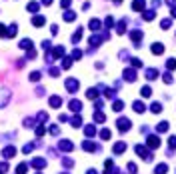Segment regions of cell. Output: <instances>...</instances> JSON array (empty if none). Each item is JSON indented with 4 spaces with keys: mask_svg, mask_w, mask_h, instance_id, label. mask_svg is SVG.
I'll list each match as a JSON object with an SVG mask.
<instances>
[{
    "mask_svg": "<svg viewBox=\"0 0 176 174\" xmlns=\"http://www.w3.org/2000/svg\"><path fill=\"white\" fill-rule=\"evenodd\" d=\"M72 126H80V116H74V118H72Z\"/></svg>",
    "mask_w": 176,
    "mask_h": 174,
    "instance_id": "f35d334b",
    "label": "cell"
},
{
    "mask_svg": "<svg viewBox=\"0 0 176 174\" xmlns=\"http://www.w3.org/2000/svg\"><path fill=\"white\" fill-rule=\"evenodd\" d=\"M70 2H72V0H62V6L68 8V6H70Z\"/></svg>",
    "mask_w": 176,
    "mask_h": 174,
    "instance_id": "7dc6e473",
    "label": "cell"
},
{
    "mask_svg": "<svg viewBox=\"0 0 176 174\" xmlns=\"http://www.w3.org/2000/svg\"><path fill=\"white\" fill-rule=\"evenodd\" d=\"M66 88L70 90V92H76V90H78V82H76L74 78H70V80L66 82Z\"/></svg>",
    "mask_w": 176,
    "mask_h": 174,
    "instance_id": "52a82bcc",
    "label": "cell"
},
{
    "mask_svg": "<svg viewBox=\"0 0 176 174\" xmlns=\"http://www.w3.org/2000/svg\"><path fill=\"white\" fill-rule=\"evenodd\" d=\"M40 78V72H32L30 74V80H38Z\"/></svg>",
    "mask_w": 176,
    "mask_h": 174,
    "instance_id": "ab89813d",
    "label": "cell"
},
{
    "mask_svg": "<svg viewBox=\"0 0 176 174\" xmlns=\"http://www.w3.org/2000/svg\"><path fill=\"white\" fill-rule=\"evenodd\" d=\"M148 146L150 148H158L160 146V138H158V136H148Z\"/></svg>",
    "mask_w": 176,
    "mask_h": 174,
    "instance_id": "8992f818",
    "label": "cell"
},
{
    "mask_svg": "<svg viewBox=\"0 0 176 174\" xmlns=\"http://www.w3.org/2000/svg\"><path fill=\"white\" fill-rule=\"evenodd\" d=\"M20 48L28 50V48H32V42H30V40H22V42H20Z\"/></svg>",
    "mask_w": 176,
    "mask_h": 174,
    "instance_id": "4316f807",
    "label": "cell"
},
{
    "mask_svg": "<svg viewBox=\"0 0 176 174\" xmlns=\"http://www.w3.org/2000/svg\"><path fill=\"white\" fill-rule=\"evenodd\" d=\"M28 10H30V12H36V10H38V2H30V4H28Z\"/></svg>",
    "mask_w": 176,
    "mask_h": 174,
    "instance_id": "4dcf8cb0",
    "label": "cell"
},
{
    "mask_svg": "<svg viewBox=\"0 0 176 174\" xmlns=\"http://www.w3.org/2000/svg\"><path fill=\"white\" fill-rule=\"evenodd\" d=\"M94 120H96V122H104V120H106V116H104L102 112H96V114H94Z\"/></svg>",
    "mask_w": 176,
    "mask_h": 174,
    "instance_id": "d4e9b609",
    "label": "cell"
},
{
    "mask_svg": "<svg viewBox=\"0 0 176 174\" xmlns=\"http://www.w3.org/2000/svg\"><path fill=\"white\" fill-rule=\"evenodd\" d=\"M150 110H152L154 114H158L160 110H162V104H160V102H152V104H150Z\"/></svg>",
    "mask_w": 176,
    "mask_h": 174,
    "instance_id": "8fae6325",
    "label": "cell"
},
{
    "mask_svg": "<svg viewBox=\"0 0 176 174\" xmlns=\"http://www.w3.org/2000/svg\"><path fill=\"white\" fill-rule=\"evenodd\" d=\"M164 82L170 84V82H172V74H164Z\"/></svg>",
    "mask_w": 176,
    "mask_h": 174,
    "instance_id": "60d3db41",
    "label": "cell"
},
{
    "mask_svg": "<svg viewBox=\"0 0 176 174\" xmlns=\"http://www.w3.org/2000/svg\"><path fill=\"white\" fill-rule=\"evenodd\" d=\"M166 68L168 70H176V58H168L166 60Z\"/></svg>",
    "mask_w": 176,
    "mask_h": 174,
    "instance_id": "2e32d148",
    "label": "cell"
},
{
    "mask_svg": "<svg viewBox=\"0 0 176 174\" xmlns=\"http://www.w3.org/2000/svg\"><path fill=\"white\" fill-rule=\"evenodd\" d=\"M74 18H76V14L72 12V10H66V12H64V20L66 22H72Z\"/></svg>",
    "mask_w": 176,
    "mask_h": 174,
    "instance_id": "4fadbf2b",
    "label": "cell"
},
{
    "mask_svg": "<svg viewBox=\"0 0 176 174\" xmlns=\"http://www.w3.org/2000/svg\"><path fill=\"white\" fill-rule=\"evenodd\" d=\"M132 66H134V68H140V66H142V60H138V58H132Z\"/></svg>",
    "mask_w": 176,
    "mask_h": 174,
    "instance_id": "d590c367",
    "label": "cell"
},
{
    "mask_svg": "<svg viewBox=\"0 0 176 174\" xmlns=\"http://www.w3.org/2000/svg\"><path fill=\"white\" fill-rule=\"evenodd\" d=\"M68 106H70V110H76V112H78V110L82 108V104H80L78 100H70V104H68Z\"/></svg>",
    "mask_w": 176,
    "mask_h": 174,
    "instance_id": "5bb4252c",
    "label": "cell"
},
{
    "mask_svg": "<svg viewBox=\"0 0 176 174\" xmlns=\"http://www.w3.org/2000/svg\"><path fill=\"white\" fill-rule=\"evenodd\" d=\"M150 50H152V54H162V52H164V44H160V42H154V44L150 46Z\"/></svg>",
    "mask_w": 176,
    "mask_h": 174,
    "instance_id": "5b68a950",
    "label": "cell"
},
{
    "mask_svg": "<svg viewBox=\"0 0 176 174\" xmlns=\"http://www.w3.org/2000/svg\"><path fill=\"white\" fill-rule=\"evenodd\" d=\"M0 36H6V26H2V24H0Z\"/></svg>",
    "mask_w": 176,
    "mask_h": 174,
    "instance_id": "ee69618b",
    "label": "cell"
},
{
    "mask_svg": "<svg viewBox=\"0 0 176 174\" xmlns=\"http://www.w3.org/2000/svg\"><path fill=\"white\" fill-rule=\"evenodd\" d=\"M84 132H86V136H94V134H96V128L94 126H86V128H84Z\"/></svg>",
    "mask_w": 176,
    "mask_h": 174,
    "instance_id": "7402d4cb",
    "label": "cell"
},
{
    "mask_svg": "<svg viewBox=\"0 0 176 174\" xmlns=\"http://www.w3.org/2000/svg\"><path fill=\"white\" fill-rule=\"evenodd\" d=\"M14 152H16V150L10 146V148H6V150H4V156H6V158H10V156H14Z\"/></svg>",
    "mask_w": 176,
    "mask_h": 174,
    "instance_id": "f1b7e54d",
    "label": "cell"
},
{
    "mask_svg": "<svg viewBox=\"0 0 176 174\" xmlns=\"http://www.w3.org/2000/svg\"><path fill=\"white\" fill-rule=\"evenodd\" d=\"M144 6H146L144 0H134V2H132V10H136V12H142Z\"/></svg>",
    "mask_w": 176,
    "mask_h": 174,
    "instance_id": "277c9868",
    "label": "cell"
},
{
    "mask_svg": "<svg viewBox=\"0 0 176 174\" xmlns=\"http://www.w3.org/2000/svg\"><path fill=\"white\" fill-rule=\"evenodd\" d=\"M86 96L90 98V100H94L96 96H98V92H96V88H88V90H86Z\"/></svg>",
    "mask_w": 176,
    "mask_h": 174,
    "instance_id": "9a60e30c",
    "label": "cell"
},
{
    "mask_svg": "<svg viewBox=\"0 0 176 174\" xmlns=\"http://www.w3.org/2000/svg\"><path fill=\"white\" fill-rule=\"evenodd\" d=\"M130 38H132V42H134V44H140V40H142V30H132Z\"/></svg>",
    "mask_w": 176,
    "mask_h": 174,
    "instance_id": "3957f363",
    "label": "cell"
},
{
    "mask_svg": "<svg viewBox=\"0 0 176 174\" xmlns=\"http://www.w3.org/2000/svg\"><path fill=\"white\" fill-rule=\"evenodd\" d=\"M44 22H46V20H44V16H34V18H32L34 26H44Z\"/></svg>",
    "mask_w": 176,
    "mask_h": 174,
    "instance_id": "30bf717a",
    "label": "cell"
},
{
    "mask_svg": "<svg viewBox=\"0 0 176 174\" xmlns=\"http://www.w3.org/2000/svg\"><path fill=\"white\" fill-rule=\"evenodd\" d=\"M156 130H158V132H166V130H168V122H160V124L156 126Z\"/></svg>",
    "mask_w": 176,
    "mask_h": 174,
    "instance_id": "44dd1931",
    "label": "cell"
},
{
    "mask_svg": "<svg viewBox=\"0 0 176 174\" xmlns=\"http://www.w3.org/2000/svg\"><path fill=\"white\" fill-rule=\"evenodd\" d=\"M124 150H126V144H124V142H118V144L114 146V152L116 154H118V152H124Z\"/></svg>",
    "mask_w": 176,
    "mask_h": 174,
    "instance_id": "ffe728a7",
    "label": "cell"
},
{
    "mask_svg": "<svg viewBox=\"0 0 176 174\" xmlns=\"http://www.w3.org/2000/svg\"><path fill=\"white\" fill-rule=\"evenodd\" d=\"M114 2H120V0H114Z\"/></svg>",
    "mask_w": 176,
    "mask_h": 174,
    "instance_id": "816d5d0a",
    "label": "cell"
},
{
    "mask_svg": "<svg viewBox=\"0 0 176 174\" xmlns=\"http://www.w3.org/2000/svg\"><path fill=\"white\" fill-rule=\"evenodd\" d=\"M36 134H38V136H42V134H44V126H38V130H36Z\"/></svg>",
    "mask_w": 176,
    "mask_h": 174,
    "instance_id": "bcb514c9",
    "label": "cell"
},
{
    "mask_svg": "<svg viewBox=\"0 0 176 174\" xmlns=\"http://www.w3.org/2000/svg\"><path fill=\"white\" fill-rule=\"evenodd\" d=\"M62 66H64V68H70V66H72V60H70V58H64Z\"/></svg>",
    "mask_w": 176,
    "mask_h": 174,
    "instance_id": "8d00e7d4",
    "label": "cell"
},
{
    "mask_svg": "<svg viewBox=\"0 0 176 174\" xmlns=\"http://www.w3.org/2000/svg\"><path fill=\"white\" fill-rule=\"evenodd\" d=\"M156 76H158V70H156V68H148V70H146V78H148V80H154Z\"/></svg>",
    "mask_w": 176,
    "mask_h": 174,
    "instance_id": "9c48e42d",
    "label": "cell"
},
{
    "mask_svg": "<svg viewBox=\"0 0 176 174\" xmlns=\"http://www.w3.org/2000/svg\"><path fill=\"white\" fill-rule=\"evenodd\" d=\"M150 94H152V90H150V86H144V88H142V96H144V98H148Z\"/></svg>",
    "mask_w": 176,
    "mask_h": 174,
    "instance_id": "f546056e",
    "label": "cell"
},
{
    "mask_svg": "<svg viewBox=\"0 0 176 174\" xmlns=\"http://www.w3.org/2000/svg\"><path fill=\"white\" fill-rule=\"evenodd\" d=\"M52 54H54L56 58H58V56H62V54H64V50H62V46H56V48H54V52H52Z\"/></svg>",
    "mask_w": 176,
    "mask_h": 174,
    "instance_id": "d6a6232c",
    "label": "cell"
},
{
    "mask_svg": "<svg viewBox=\"0 0 176 174\" xmlns=\"http://www.w3.org/2000/svg\"><path fill=\"white\" fill-rule=\"evenodd\" d=\"M104 24H106V26H112V24H114V20H112V18H110V16H108V18H106V22H104Z\"/></svg>",
    "mask_w": 176,
    "mask_h": 174,
    "instance_id": "f6af8a7d",
    "label": "cell"
},
{
    "mask_svg": "<svg viewBox=\"0 0 176 174\" xmlns=\"http://www.w3.org/2000/svg\"><path fill=\"white\" fill-rule=\"evenodd\" d=\"M154 18V10H148V12H144V20H152Z\"/></svg>",
    "mask_w": 176,
    "mask_h": 174,
    "instance_id": "1f68e13d",
    "label": "cell"
},
{
    "mask_svg": "<svg viewBox=\"0 0 176 174\" xmlns=\"http://www.w3.org/2000/svg\"><path fill=\"white\" fill-rule=\"evenodd\" d=\"M60 148H62V150H72V142H70V140H62L60 142Z\"/></svg>",
    "mask_w": 176,
    "mask_h": 174,
    "instance_id": "d6986e66",
    "label": "cell"
},
{
    "mask_svg": "<svg viewBox=\"0 0 176 174\" xmlns=\"http://www.w3.org/2000/svg\"><path fill=\"white\" fill-rule=\"evenodd\" d=\"M132 108H134L136 112H144V110H146V108H144V104H142V102H138V100L132 104Z\"/></svg>",
    "mask_w": 176,
    "mask_h": 174,
    "instance_id": "e0dca14e",
    "label": "cell"
},
{
    "mask_svg": "<svg viewBox=\"0 0 176 174\" xmlns=\"http://www.w3.org/2000/svg\"><path fill=\"white\" fill-rule=\"evenodd\" d=\"M166 170H168V166H166V164H160V166H156V174H164Z\"/></svg>",
    "mask_w": 176,
    "mask_h": 174,
    "instance_id": "484cf974",
    "label": "cell"
},
{
    "mask_svg": "<svg viewBox=\"0 0 176 174\" xmlns=\"http://www.w3.org/2000/svg\"><path fill=\"white\" fill-rule=\"evenodd\" d=\"M84 150H90V152H92V150H96V146L92 142H84Z\"/></svg>",
    "mask_w": 176,
    "mask_h": 174,
    "instance_id": "836d02e7",
    "label": "cell"
},
{
    "mask_svg": "<svg viewBox=\"0 0 176 174\" xmlns=\"http://www.w3.org/2000/svg\"><path fill=\"white\" fill-rule=\"evenodd\" d=\"M160 26H162L164 30H166V28H170V26H172V20H170V18H164V20L160 22Z\"/></svg>",
    "mask_w": 176,
    "mask_h": 174,
    "instance_id": "603a6c76",
    "label": "cell"
},
{
    "mask_svg": "<svg viewBox=\"0 0 176 174\" xmlns=\"http://www.w3.org/2000/svg\"><path fill=\"white\" fill-rule=\"evenodd\" d=\"M42 2H44V4H52V0H42Z\"/></svg>",
    "mask_w": 176,
    "mask_h": 174,
    "instance_id": "681fc988",
    "label": "cell"
},
{
    "mask_svg": "<svg viewBox=\"0 0 176 174\" xmlns=\"http://www.w3.org/2000/svg\"><path fill=\"white\" fill-rule=\"evenodd\" d=\"M172 16L176 18V6H172Z\"/></svg>",
    "mask_w": 176,
    "mask_h": 174,
    "instance_id": "c3c4849f",
    "label": "cell"
},
{
    "mask_svg": "<svg viewBox=\"0 0 176 174\" xmlns=\"http://www.w3.org/2000/svg\"><path fill=\"white\" fill-rule=\"evenodd\" d=\"M124 76L128 78V82H134V80H136V72H134V70H130V68H126V70H124Z\"/></svg>",
    "mask_w": 176,
    "mask_h": 174,
    "instance_id": "ba28073f",
    "label": "cell"
},
{
    "mask_svg": "<svg viewBox=\"0 0 176 174\" xmlns=\"http://www.w3.org/2000/svg\"><path fill=\"white\" fill-rule=\"evenodd\" d=\"M112 108H114L116 112H120L122 108H124V102H122V100H116V102H114V106H112Z\"/></svg>",
    "mask_w": 176,
    "mask_h": 174,
    "instance_id": "cb8c5ba5",
    "label": "cell"
},
{
    "mask_svg": "<svg viewBox=\"0 0 176 174\" xmlns=\"http://www.w3.org/2000/svg\"><path fill=\"white\" fill-rule=\"evenodd\" d=\"M116 30H118V34L126 32V24H124V22H118V26H116Z\"/></svg>",
    "mask_w": 176,
    "mask_h": 174,
    "instance_id": "83f0119b",
    "label": "cell"
},
{
    "mask_svg": "<svg viewBox=\"0 0 176 174\" xmlns=\"http://www.w3.org/2000/svg\"><path fill=\"white\" fill-rule=\"evenodd\" d=\"M88 26L92 28V30H100L102 24H100V20H90V22H88Z\"/></svg>",
    "mask_w": 176,
    "mask_h": 174,
    "instance_id": "ac0fdd59",
    "label": "cell"
},
{
    "mask_svg": "<svg viewBox=\"0 0 176 174\" xmlns=\"http://www.w3.org/2000/svg\"><path fill=\"white\" fill-rule=\"evenodd\" d=\"M16 172H18V174H24V172H26V164H20V166L16 168Z\"/></svg>",
    "mask_w": 176,
    "mask_h": 174,
    "instance_id": "74e56055",
    "label": "cell"
},
{
    "mask_svg": "<svg viewBox=\"0 0 176 174\" xmlns=\"http://www.w3.org/2000/svg\"><path fill=\"white\" fill-rule=\"evenodd\" d=\"M116 126H118L120 132H126V130H130V120H128V118H118Z\"/></svg>",
    "mask_w": 176,
    "mask_h": 174,
    "instance_id": "6da1fadb",
    "label": "cell"
},
{
    "mask_svg": "<svg viewBox=\"0 0 176 174\" xmlns=\"http://www.w3.org/2000/svg\"><path fill=\"white\" fill-rule=\"evenodd\" d=\"M168 144H170L172 148H176V136H172V138H170V140H168Z\"/></svg>",
    "mask_w": 176,
    "mask_h": 174,
    "instance_id": "b9f144b4",
    "label": "cell"
},
{
    "mask_svg": "<svg viewBox=\"0 0 176 174\" xmlns=\"http://www.w3.org/2000/svg\"><path fill=\"white\" fill-rule=\"evenodd\" d=\"M86 174H96V170H88V172Z\"/></svg>",
    "mask_w": 176,
    "mask_h": 174,
    "instance_id": "f907efd6",
    "label": "cell"
},
{
    "mask_svg": "<svg viewBox=\"0 0 176 174\" xmlns=\"http://www.w3.org/2000/svg\"><path fill=\"white\" fill-rule=\"evenodd\" d=\"M100 136L104 138V140H108V138H110V130H106V128H104V130L100 132Z\"/></svg>",
    "mask_w": 176,
    "mask_h": 174,
    "instance_id": "e575fe53",
    "label": "cell"
},
{
    "mask_svg": "<svg viewBox=\"0 0 176 174\" xmlns=\"http://www.w3.org/2000/svg\"><path fill=\"white\" fill-rule=\"evenodd\" d=\"M80 56H82L80 50H74V52H72V58H80Z\"/></svg>",
    "mask_w": 176,
    "mask_h": 174,
    "instance_id": "7bdbcfd3",
    "label": "cell"
},
{
    "mask_svg": "<svg viewBox=\"0 0 176 174\" xmlns=\"http://www.w3.org/2000/svg\"><path fill=\"white\" fill-rule=\"evenodd\" d=\"M62 104V100H60V96H52L50 98V106H54V108H58Z\"/></svg>",
    "mask_w": 176,
    "mask_h": 174,
    "instance_id": "7c38bea8",
    "label": "cell"
},
{
    "mask_svg": "<svg viewBox=\"0 0 176 174\" xmlns=\"http://www.w3.org/2000/svg\"><path fill=\"white\" fill-rule=\"evenodd\" d=\"M136 154H140V156H144V160H150V158H152V154L148 152V150H146V148L144 146H140V144H136Z\"/></svg>",
    "mask_w": 176,
    "mask_h": 174,
    "instance_id": "7a4b0ae2",
    "label": "cell"
}]
</instances>
